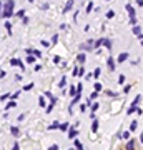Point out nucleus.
Wrapping results in <instances>:
<instances>
[{
	"mask_svg": "<svg viewBox=\"0 0 143 150\" xmlns=\"http://www.w3.org/2000/svg\"><path fill=\"white\" fill-rule=\"evenodd\" d=\"M38 8H40V10H48V8H50V4H40Z\"/></svg>",
	"mask_w": 143,
	"mask_h": 150,
	"instance_id": "obj_38",
	"label": "nucleus"
},
{
	"mask_svg": "<svg viewBox=\"0 0 143 150\" xmlns=\"http://www.w3.org/2000/svg\"><path fill=\"white\" fill-rule=\"evenodd\" d=\"M85 77H87V80H90L92 77H93V74H90V72H88V74H85Z\"/></svg>",
	"mask_w": 143,
	"mask_h": 150,
	"instance_id": "obj_57",
	"label": "nucleus"
},
{
	"mask_svg": "<svg viewBox=\"0 0 143 150\" xmlns=\"http://www.w3.org/2000/svg\"><path fill=\"white\" fill-rule=\"evenodd\" d=\"M80 112H87V105H85V103H82V105H80Z\"/></svg>",
	"mask_w": 143,
	"mask_h": 150,
	"instance_id": "obj_53",
	"label": "nucleus"
},
{
	"mask_svg": "<svg viewBox=\"0 0 143 150\" xmlns=\"http://www.w3.org/2000/svg\"><path fill=\"white\" fill-rule=\"evenodd\" d=\"M137 5L138 7H143V0H137Z\"/></svg>",
	"mask_w": 143,
	"mask_h": 150,
	"instance_id": "obj_60",
	"label": "nucleus"
},
{
	"mask_svg": "<svg viewBox=\"0 0 143 150\" xmlns=\"http://www.w3.org/2000/svg\"><path fill=\"white\" fill-rule=\"evenodd\" d=\"M105 95H108L110 98H113V97H118L117 92H111V90H105Z\"/></svg>",
	"mask_w": 143,
	"mask_h": 150,
	"instance_id": "obj_30",
	"label": "nucleus"
},
{
	"mask_svg": "<svg viewBox=\"0 0 143 150\" xmlns=\"http://www.w3.org/2000/svg\"><path fill=\"white\" fill-rule=\"evenodd\" d=\"M98 47H105V48H108V50H111V40L110 38H106V37H100L98 40H95V48H98Z\"/></svg>",
	"mask_w": 143,
	"mask_h": 150,
	"instance_id": "obj_2",
	"label": "nucleus"
},
{
	"mask_svg": "<svg viewBox=\"0 0 143 150\" xmlns=\"http://www.w3.org/2000/svg\"><path fill=\"white\" fill-rule=\"evenodd\" d=\"M132 90V85H130V83H128V85H125L123 87V93H128V92Z\"/></svg>",
	"mask_w": 143,
	"mask_h": 150,
	"instance_id": "obj_46",
	"label": "nucleus"
},
{
	"mask_svg": "<svg viewBox=\"0 0 143 150\" xmlns=\"http://www.w3.org/2000/svg\"><path fill=\"white\" fill-rule=\"evenodd\" d=\"M80 48L83 50V54L85 52H92V50H95V40H93V38H88L85 43L80 45Z\"/></svg>",
	"mask_w": 143,
	"mask_h": 150,
	"instance_id": "obj_3",
	"label": "nucleus"
},
{
	"mask_svg": "<svg viewBox=\"0 0 143 150\" xmlns=\"http://www.w3.org/2000/svg\"><path fill=\"white\" fill-rule=\"evenodd\" d=\"M125 150H135V140H128L127 145H125Z\"/></svg>",
	"mask_w": 143,
	"mask_h": 150,
	"instance_id": "obj_13",
	"label": "nucleus"
},
{
	"mask_svg": "<svg viewBox=\"0 0 143 150\" xmlns=\"http://www.w3.org/2000/svg\"><path fill=\"white\" fill-rule=\"evenodd\" d=\"M10 95L12 93H2L0 95V100H10Z\"/></svg>",
	"mask_w": 143,
	"mask_h": 150,
	"instance_id": "obj_39",
	"label": "nucleus"
},
{
	"mask_svg": "<svg viewBox=\"0 0 143 150\" xmlns=\"http://www.w3.org/2000/svg\"><path fill=\"white\" fill-rule=\"evenodd\" d=\"M25 120V113H20L18 117H17V122H23Z\"/></svg>",
	"mask_w": 143,
	"mask_h": 150,
	"instance_id": "obj_49",
	"label": "nucleus"
},
{
	"mask_svg": "<svg viewBox=\"0 0 143 150\" xmlns=\"http://www.w3.org/2000/svg\"><path fill=\"white\" fill-rule=\"evenodd\" d=\"M38 105H40V107H43V108L47 107V102H45V97H43V95L38 97Z\"/></svg>",
	"mask_w": 143,
	"mask_h": 150,
	"instance_id": "obj_22",
	"label": "nucleus"
},
{
	"mask_svg": "<svg viewBox=\"0 0 143 150\" xmlns=\"http://www.w3.org/2000/svg\"><path fill=\"white\" fill-rule=\"evenodd\" d=\"M57 42H58V33H55V35L52 37V42H50V45H55Z\"/></svg>",
	"mask_w": 143,
	"mask_h": 150,
	"instance_id": "obj_40",
	"label": "nucleus"
},
{
	"mask_svg": "<svg viewBox=\"0 0 143 150\" xmlns=\"http://www.w3.org/2000/svg\"><path fill=\"white\" fill-rule=\"evenodd\" d=\"M85 105H87V108H90L92 105H93V100H90V98H87V100H85Z\"/></svg>",
	"mask_w": 143,
	"mask_h": 150,
	"instance_id": "obj_44",
	"label": "nucleus"
},
{
	"mask_svg": "<svg viewBox=\"0 0 143 150\" xmlns=\"http://www.w3.org/2000/svg\"><path fill=\"white\" fill-rule=\"evenodd\" d=\"M5 75H7V74H5V72H4V70H0V79H4Z\"/></svg>",
	"mask_w": 143,
	"mask_h": 150,
	"instance_id": "obj_61",
	"label": "nucleus"
},
{
	"mask_svg": "<svg viewBox=\"0 0 143 150\" xmlns=\"http://www.w3.org/2000/svg\"><path fill=\"white\" fill-rule=\"evenodd\" d=\"M48 150H60V147L57 144H52L50 147H48Z\"/></svg>",
	"mask_w": 143,
	"mask_h": 150,
	"instance_id": "obj_47",
	"label": "nucleus"
},
{
	"mask_svg": "<svg viewBox=\"0 0 143 150\" xmlns=\"http://www.w3.org/2000/svg\"><path fill=\"white\" fill-rule=\"evenodd\" d=\"M98 97H100V93H98V92H95V90H93V92H92V93H90V97H88V98H90V100H95V98H98Z\"/></svg>",
	"mask_w": 143,
	"mask_h": 150,
	"instance_id": "obj_32",
	"label": "nucleus"
},
{
	"mask_svg": "<svg viewBox=\"0 0 143 150\" xmlns=\"http://www.w3.org/2000/svg\"><path fill=\"white\" fill-rule=\"evenodd\" d=\"M57 85H58V88H65V85H67V77L65 75H62V79H60V82Z\"/></svg>",
	"mask_w": 143,
	"mask_h": 150,
	"instance_id": "obj_15",
	"label": "nucleus"
},
{
	"mask_svg": "<svg viewBox=\"0 0 143 150\" xmlns=\"http://www.w3.org/2000/svg\"><path fill=\"white\" fill-rule=\"evenodd\" d=\"M137 127H138V122H137V120H133V122L130 123V132H133V130H137Z\"/></svg>",
	"mask_w": 143,
	"mask_h": 150,
	"instance_id": "obj_35",
	"label": "nucleus"
},
{
	"mask_svg": "<svg viewBox=\"0 0 143 150\" xmlns=\"http://www.w3.org/2000/svg\"><path fill=\"white\" fill-rule=\"evenodd\" d=\"M60 28H62V30H67V28H68V25H67V23H62V25H60Z\"/></svg>",
	"mask_w": 143,
	"mask_h": 150,
	"instance_id": "obj_58",
	"label": "nucleus"
},
{
	"mask_svg": "<svg viewBox=\"0 0 143 150\" xmlns=\"http://www.w3.org/2000/svg\"><path fill=\"white\" fill-rule=\"evenodd\" d=\"M15 107H17L15 100H8V102H7V105H5V110L8 112V108H15Z\"/></svg>",
	"mask_w": 143,
	"mask_h": 150,
	"instance_id": "obj_17",
	"label": "nucleus"
},
{
	"mask_svg": "<svg viewBox=\"0 0 143 150\" xmlns=\"http://www.w3.org/2000/svg\"><path fill=\"white\" fill-rule=\"evenodd\" d=\"M113 17H115V12H113V10L106 12V18H113Z\"/></svg>",
	"mask_w": 143,
	"mask_h": 150,
	"instance_id": "obj_45",
	"label": "nucleus"
},
{
	"mask_svg": "<svg viewBox=\"0 0 143 150\" xmlns=\"http://www.w3.org/2000/svg\"><path fill=\"white\" fill-rule=\"evenodd\" d=\"M68 129H70V123L68 122H62V123H60V127H58L60 132H68Z\"/></svg>",
	"mask_w": 143,
	"mask_h": 150,
	"instance_id": "obj_11",
	"label": "nucleus"
},
{
	"mask_svg": "<svg viewBox=\"0 0 143 150\" xmlns=\"http://www.w3.org/2000/svg\"><path fill=\"white\" fill-rule=\"evenodd\" d=\"M68 92H70V95H72V97H75V93H77V90H75V85H70Z\"/></svg>",
	"mask_w": 143,
	"mask_h": 150,
	"instance_id": "obj_42",
	"label": "nucleus"
},
{
	"mask_svg": "<svg viewBox=\"0 0 143 150\" xmlns=\"http://www.w3.org/2000/svg\"><path fill=\"white\" fill-rule=\"evenodd\" d=\"M42 47H50V42L48 40H42Z\"/></svg>",
	"mask_w": 143,
	"mask_h": 150,
	"instance_id": "obj_54",
	"label": "nucleus"
},
{
	"mask_svg": "<svg viewBox=\"0 0 143 150\" xmlns=\"http://www.w3.org/2000/svg\"><path fill=\"white\" fill-rule=\"evenodd\" d=\"M72 7H73V2H72V0H68V2L65 4V7H63V10H62V13H67V12H70V10H72Z\"/></svg>",
	"mask_w": 143,
	"mask_h": 150,
	"instance_id": "obj_10",
	"label": "nucleus"
},
{
	"mask_svg": "<svg viewBox=\"0 0 143 150\" xmlns=\"http://www.w3.org/2000/svg\"><path fill=\"white\" fill-rule=\"evenodd\" d=\"M85 74H87V69L85 67H78V77H85Z\"/></svg>",
	"mask_w": 143,
	"mask_h": 150,
	"instance_id": "obj_31",
	"label": "nucleus"
},
{
	"mask_svg": "<svg viewBox=\"0 0 143 150\" xmlns=\"http://www.w3.org/2000/svg\"><path fill=\"white\" fill-rule=\"evenodd\" d=\"M43 97H45V98H48V100H50V103H53V105L57 103V97L53 95L52 92H45V93H43Z\"/></svg>",
	"mask_w": 143,
	"mask_h": 150,
	"instance_id": "obj_5",
	"label": "nucleus"
},
{
	"mask_svg": "<svg viewBox=\"0 0 143 150\" xmlns=\"http://www.w3.org/2000/svg\"><path fill=\"white\" fill-rule=\"evenodd\" d=\"M98 127H100V120H93V123H92V132H93V134H95L97 130H98Z\"/></svg>",
	"mask_w": 143,
	"mask_h": 150,
	"instance_id": "obj_16",
	"label": "nucleus"
},
{
	"mask_svg": "<svg viewBox=\"0 0 143 150\" xmlns=\"http://www.w3.org/2000/svg\"><path fill=\"white\" fill-rule=\"evenodd\" d=\"M77 135H78V130L75 129V127H70V129H68V135H67V137H68L70 140H75V139H77Z\"/></svg>",
	"mask_w": 143,
	"mask_h": 150,
	"instance_id": "obj_4",
	"label": "nucleus"
},
{
	"mask_svg": "<svg viewBox=\"0 0 143 150\" xmlns=\"http://www.w3.org/2000/svg\"><path fill=\"white\" fill-rule=\"evenodd\" d=\"M127 59H128V52H122V54L118 55V64H123Z\"/></svg>",
	"mask_w": 143,
	"mask_h": 150,
	"instance_id": "obj_12",
	"label": "nucleus"
},
{
	"mask_svg": "<svg viewBox=\"0 0 143 150\" xmlns=\"http://www.w3.org/2000/svg\"><path fill=\"white\" fill-rule=\"evenodd\" d=\"M60 62H62L60 55H55V57H53V64H60Z\"/></svg>",
	"mask_w": 143,
	"mask_h": 150,
	"instance_id": "obj_48",
	"label": "nucleus"
},
{
	"mask_svg": "<svg viewBox=\"0 0 143 150\" xmlns=\"http://www.w3.org/2000/svg\"><path fill=\"white\" fill-rule=\"evenodd\" d=\"M22 22H23V23H25V25H27V23L30 22V18H28V17H23V18H22Z\"/></svg>",
	"mask_w": 143,
	"mask_h": 150,
	"instance_id": "obj_56",
	"label": "nucleus"
},
{
	"mask_svg": "<svg viewBox=\"0 0 143 150\" xmlns=\"http://www.w3.org/2000/svg\"><path fill=\"white\" fill-rule=\"evenodd\" d=\"M82 90H83V85L78 83V85H77V93H82Z\"/></svg>",
	"mask_w": 143,
	"mask_h": 150,
	"instance_id": "obj_52",
	"label": "nucleus"
},
{
	"mask_svg": "<svg viewBox=\"0 0 143 150\" xmlns=\"http://www.w3.org/2000/svg\"><path fill=\"white\" fill-rule=\"evenodd\" d=\"M20 93H22L20 90H17L15 93H12V95H10V100H17V98H18V97H20Z\"/></svg>",
	"mask_w": 143,
	"mask_h": 150,
	"instance_id": "obj_36",
	"label": "nucleus"
},
{
	"mask_svg": "<svg viewBox=\"0 0 143 150\" xmlns=\"http://www.w3.org/2000/svg\"><path fill=\"white\" fill-rule=\"evenodd\" d=\"M13 17H18V18H23L25 17V8H20L18 12H15V15Z\"/></svg>",
	"mask_w": 143,
	"mask_h": 150,
	"instance_id": "obj_23",
	"label": "nucleus"
},
{
	"mask_svg": "<svg viewBox=\"0 0 143 150\" xmlns=\"http://www.w3.org/2000/svg\"><path fill=\"white\" fill-rule=\"evenodd\" d=\"M100 74H101L100 69H95V70H93V77H95V79H98V77H100Z\"/></svg>",
	"mask_w": 143,
	"mask_h": 150,
	"instance_id": "obj_43",
	"label": "nucleus"
},
{
	"mask_svg": "<svg viewBox=\"0 0 143 150\" xmlns=\"http://www.w3.org/2000/svg\"><path fill=\"white\" fill-rule=\"evenodd\" d=\"M125 10L128 12V15H130V18H135V8H133V7L130 5V4H127V5H125Z\"/></svg>",
	"mask_w": 143,
	"mask_h": 150,
	"instance_id": "obj_8",
	"label": "nucleus"
},
{
	"mask_svg": "<svg viewBox=\"0 0 143 150\" xmlns=\"http://www.w3.org/2000/svg\"><path fill=\"white\" fill-rule=\"evenodd\" d=\"M92 10H93V2H88L87 7H85V12H87V13H90Z\"/></svg>",
	"mask_w": 143,
	"mask_h": 150,
	"instance_id": "obj_26",
	"label": "nucleus"
},
{
	"mask_svg": "<svg viewBox=\"0 0 143 150\" xmlns=\"http://www.w3.org/2000/svg\"><path fill=\"white\" fill-rule=\"evenodd\" d=\"M10 150H20V145H18V142H15V144L12 145V149Z\"/></svg>",
	"mask_w": 143,
	"mask_h": 150,
	"instance_id": "obj_50",
	"label": "nucleus"
},
{
	"mask_svg": "<svg viewBox=\"0 0 143 150\" xmlns=\"http://www.w3.org/2000/svg\"><path fill=\"white\" fill-rule=\"evenodd\" d=\"M4 27H5L7 33H8V35H12V22L10 20H5V25H4Z\"/></svg>",
	"mask_w": 143,
	"mask_h": 150,
	"instance_id": "obj_20",
	"label": "nucleus"
},
{
	"mask_svg": "<svg viewBox=\"0 0 143 150\" xmlns=\"http://www.w3.org/2000/svg\"><path fill=\"white\" fill-rule=\"evenodd\" d=\"M58 127H60V122H58V120H53V122L48 125V130H57Z\"/></svg>",
	"mask_w": 143,
	"mask_h": 150,
	"instance_id": "obj_14",
	"label": "nucleus"
},
{
	"mask_svg": "<svg viewBox=\"0 0 143 150\" xmlns=\"http://www.w3.org/2000/svg\"><path fill=\"white\" fill-rule=\"evenodd\" d=\"M25 62H27V64H35V57H33V55H27Z\"/></svg>",
	"mask_w": 143,
	"mask_h": 150,
	"instance_id": "obj_27",
	"label": "nucleus"
},
{
	"mask_svg": "<svg viewBox=\"0 0 143 150\" xmlns=\"http://www.w3.org/2000/svg\"><path fill=\"white\" fill-rule=\"evenodd\" d=\"M130 134H132V132H130V130H125V132H122V137H120V139L130 140Z\"/></svg>",
	"mask_w": 143,
	"mask_h": 150,
	"instance_id": "obj_25",
	"label": "nucleus"
},
{
	"mask_svg": "<svg viewBox=\"0 0 143 150\" xmlns=\"http://www.w3.org/2000/svg\"><path fill=\"white\" fill-rule=\"evenodd\" d=\"M138 38H140V42H142V47H143V33H142V35H138Z\"/></svg>",
	"mask_w": 143,
	"mask_h": 150,
	"instance_id": "obj_62",
	"label": "nucleus"
},
{
	"mask_svg": "<svg viewBox=\"0 0 143 150\" xmlns=\"http://www.w3.org/2000/svg\"><path fill=\"white\" fill-rule=\"evenodd\" d=\"M73 144H75V149H77V150H82V149H83V145H82V142H80V140L75 139V140H73Z\"/></svg>",
	"mask_w": 143,
	"mask_h": 150,
	"instance_id": "obj_28",
	"label": "nucleus"
},
{
	"mask_svg": "<svg viewBox=\"0 0 143 150\" xmlns=\"http://www.w3.org/2000/svg\"><path fill=\"white\" fill-rule=\"evenodd\" d=\"M140 100H142V95H137V98L132 102V107H138V103H140Z\"/></svg>",
	"mask_w": 143,
	"mask_h": 150,
	"instance_id": "obj_29",
	"label": "nucleus"
},
{
	"mask_svg": "<svg viewBox=\"0 0 143 150\" xmlns=\"http://www.w3.org/2000/svg\"><path fill=\"white\" fill-rule=\"evenodd\" d=\"M33 85H35V83H27V85L23 87L22 90H23V92H30V90H32V88H33Z\"/></svg>",
	"mask_w": 143,
	"mask_h": 150,
	"instance_id": "obj_33",
	"label": "nucleus"
},
{
	"mask_svg": "<svg viewBox=\"0 0 143 150\" xmlns=\"http://www.w3.org/2000/svg\"><path fill=\"white\" fill-rule=\"evenodd\" d=\"M2 10H4V2L0 0V15H2Z\"/></svg>",
	"mask_w": 143,
	"mask_h": 150,
	"instance_id": "obj_59",
	"label": "nucleus"
},
{
	"mask_svg": "<svg viewBox=\"0 0 143 150\" xmlns=\"http://www.w3.org/2000/svg\"><path fill=\"white\" fill-rule=\"evenodd\" d=\"M22 64H23V62L18 60V59H10V65H12V67H20Z\"/></svg>",
	"mask_w": 143,
	"mask_h": 150,
	"instance_id": "obj_19",
	"label": "nucleus"
},
{
	"mask_svg": "<svg viewBox=\"0 0 143 150\" xmlns=\"http://www.w3.org/2000/svg\"><path fill=\"white\" fill-rule=\"evenodd\" d=\"M132 32L138 37V35H142V27H140V25H135V27L132 28Z\"/></svg>",
	"mask_w": 143,
	"mask_h": 150,
	"instance_id": "obj_21",
	"label": "nucleus"
},
{
	"mask_svg": "<svg viewBox=\"0 0 143 150\" xmlns=\"http://www.w3.org/2000/svg\"><path fill=\"white\" fill-rule=\"evenodd\" d=\"M125 80H127V77H125V75H120V77H118V83H120V85H123Z\"/></svg>",
	"mask_w": 143,
	"mask_h": 150,
	"instance_id": "obj_41",
	"label": "nucleus"
},
{
	"mask_svg": "<svg viewBox=\"0 0 143 150\" xmlns=\"http://www.w3.org/2000/svg\"><path fill=\"white\" fill-rule=\"evenodd\" d=\"M32 55L35 57V59H40V57H43V55H42V50H38V48H32Z\"/></svg>",
	"mask_w": 143,
	"mask_h": 150,
	"instance_id": "obj_18",
	"label": "nucleus"
},
{
	"mask_svg": "<svg viewBox=\"0 0 143 150\" xmlns=\"http://www.w3.org/2000/svg\"><path fill=\"white\" fill-rule=\"evenodd\" d=\"M53 107H55L53 103H48L47 107H45V112H47V113H52V112H53Z\"/></svg>",
	"mask_w": 143,
	"mask_h": 150,
	"instance_id": "obj_37",
	"label": "nucleus"
},
{
	"mask_svg": "<svg viewBox=\"0 0 143 150\" xmlns=\"http://www.w3.org/2000/svg\"><path fill=\"white\" fill-rule=\"evenodd\" d=\"M106 67H108L110 72L115 70V60H113V57H108V59H106Z\"/></svg>",
	"mask_w": 143,
	"mask_h": 150,
	"instance_id": "obj_6",
	"label": "nucleus"
},
{
	"mask_svg": "<svg viewBox=\"0 0 143 150\" xmlns=\"http://www.w3.org/2000/svg\"><path fill=\"white\" fill-rule=\"evenodd\" d=\"M33 70H35V72H40V70H42V65H35V67H33Z\"/></svg>",
	"mask_w": 143,
	"mask_h": 150,
	"instance_id": "obj_55",
	"label": "nucleus"
},
{
	"mask_svg": "<svg viewBox=\"0 0 143 150\" xmlns=\"http://www.w3.org/2000/svg\"><path fill=\"white\" fill-rule=\"evenodd\" d=\"M77 62H78V64H85V62H87V54L80 52V54L77 55Z\"/></svg>",
	"mask_w": 143,
	"mask_h": 150,
	"instance_id": "obj_9",
	"label": "nucleus"
},
{
	"mask_svg": "<svg viewBox=\"0 0 143 150\" xmlns=\"http://www.w3.org/2000/svg\"><path fill=\"white\" fill-rule=\"evenodd\" d=\"M92 113H95L97 112V110H98V108H100V103H98V102H95V103H93V105H92Z\"/></svg>",
	"mask_w": 143,
	"mask_h": 150,
	"instance_id": "obj_34",
	"label": "nucleus"
},
{
	"mask_svg": "<svg viewBox=\"0 0 143 150\" xmlns=\"http://www.w3.org/2000/svg\"><path fill=\"white\" fill-rule=\"evenodd\" d=\"M10 134L13 135L15 139H18V137H20V129H18L17 125H12V127H10Z\"/></svg>",
	"mask_w": 143,
	"mask_h": 150,
	"instance_id": "obj_7",
	"label": "nucleus"
},
{
	"mask_svg": "<svg viewBox=\"0 0 143 150\" xmlns=\"http://www.w3.org/2000/svg\"><path fill=\"white\" fill-rule=\"evenodd\" d=\"M93 88H95V92H98V93H100V92H103V87H101V83H100V82H95V85H93Z\"/></svg>",
	"mask_w": 143,
	"mask_h": 150,
	"instance_id": "obj_24",
	"label": "nucleus"
},
{
	"mask_svg": "<svg viewBox=\"0 0 143 150\" xmlns=\"http://www.w3.org/2000/svg\"><path fill=\"white\" fill-rule=\"evenodd\" d=\"M72 75H73V77H78V67H75V69L72 70Z\"/></svg>",
	"mask_w": 143,
	"mask_h": 150,
	"instance_id": "obj_51",
	"label": "nucleus"
},
{
	"mask_svg": "<svg viewBox=\"0 0 143 150\" xmlns=\"http://www.w3.org/2000/svg\"><path fill=\"white\" fill-rule=\"evenodd\" d=\"M15 15V2L13 0H8V2H4V10H2V18L5 20H10L12 17Z\"/></svg>",
	"mask_w": 143,
	"mask_h": 150,
	"instance_id": "obj_1",
	"label": "nucleus"
}]
</instances>
